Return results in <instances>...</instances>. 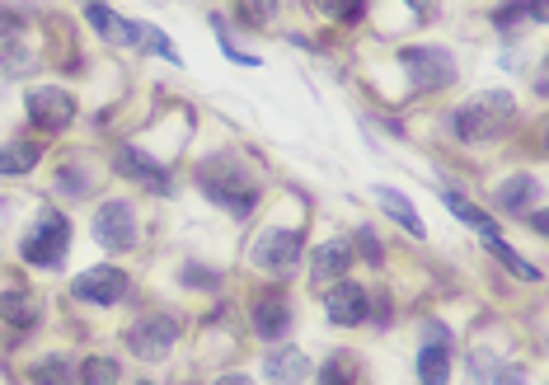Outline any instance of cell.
Returning <instances> with one entry per match:
<instances>
[{"label": "cell", "instance_id": "cell-35", "mask_svg": "<svg viewBox=\"0 0 549 385\" xmlns=\"http://www.w3.org/2000/svg\"><path fill=\"white\" fill-rule=\"evenodd\" d=\"M212 385H254V381H249V376H240V371H235V376H221V381H212Z\"/></svg>", "mask_w": 549, "mask_h": 385}, {"label": "cell", "instance_id": "cell-34", "mask_svg": "<svg viewBox=\"0 0 549 385\" xmlns=\"http://www.w3.org/2000/svg\"><path fill=\"white\" fill-rule=\"evenodd\" d=\"M427 343H442V348H451V329H446V324H427Z\"/></svg>", "mask_w": 549, "mask_h": 385}, {"label": "cell", "instance_id": "cell-10", "mask_svg": "<svg viewBox=\"0 0 549 385\" xmlns=\"http://www.w3.org/2000/svg\"><path fill=\"white\" fill-rule=\"evenodd\" d=\"M324 310H329V324H343V329H352V324L366 320L371 296H366V287H357V282H334V287H329V301H324Z\"/></svg>", "mask_w": 549, "mask_h": 385}, {"label": "cell", "instance_id": "cell-18", "mask_svg": "<svg viewBox=\"0 0 549 385\" xmlns=\"http://www.w3.org/2000/svg\"><path fill=\"white\" fill-rule=\"evenodd\" d=\"M38 315H43V310H38V301H33L29 292H5V296H0V320H5V324H15V329H33Z\"/></svg>", "mask_w": 549, "mask_h": 385}, {"label": "cell", "instance_id": "cell-14", "mask_svg": "<svg viewBox=\"0 0 549 385\" xmlns=\"http://www.w3.org/2000/svg\"><path fill=\"white\" fill-rule=\"evenodd\" d=\"M348 263H352V254L343 245H320L315 249V263H310V282H315V287H324V282H343Z\"/></svg>", "mask_w": 549, "mask_h": 385}, {"label": "cell", "instance_id": "cell-15", "mask_svg": "<svg viewBox=\"0 0 549 385\" xmlns=\"http://www.w3.org/2000/svg\"><path fill=\"white\" fill-rule=\"evenodd\" d=\"M127 43L141 47V52H155V57H165V62H174V66L183 62L179 47L169 43V38L155 29V24H137V19H127Z\"/></svg>", "mask_w": 549, "mask_h": 385}, {"label": "cell", "instance_id": "cell-12", "mask_svg": "<svg viewBox=\"0 0 549 385\" xmlns=\"http://www.w3.org/2000/svg\"><path fill=\"white\" fill-rule=\"evenodd\" d=\"M113 165H118V174H127V179H137V184H146V188H155V193H174V184H169V179H165V170L155 165L151 155H141L137 146H122Z\"/></svg>", "mask_w": 549, "mask_h": 385}, {"label": "cell", "instance_id": "cell-5", "mask_svg": "<svg viewBox=\"0 0 549 385\" xmlns=\"http://www.w3.org/2000/svg\"><path fill=\"white\" fill-rule=\"evenodd\" d=\"M94 240L104 249H132L137 245V212L127 207V202H104L99 212H94Z\"/></svg>", "mask_w": 549, "mask_h": 385}, {"label": "cell", "instance_id": "cell-23", "mask_svg": "<svg viewBox=\"0 0 549 385\" xmlns=\"http://www.w3.org/2000/svg\"><path fill=\"white\" fill-rule=\"evenodd\" d=\"M320 385H357V362L352 353H334L320 371Z\"/></svg>", "mask_w": 549, "mask_h": 385}, {"label": "cell", "instance_id": "cell-33", "mask_svg": "<svg viewBox=\"0 0 549 385\" xmlns=\"http://www.w3.org/2000/svg\"><path fill=\"white\" fill-rule=\"evenodd\" d=\"M183 282H193V287H216V273H207V268H183Z\"/></svg>", "mask_w": 549, "mask_h": 385}, {"label": "cell", "instance_id": "cell-4", "mask_svg": "<svg viewBox=\"0 0 549 385\" xmlns=\"http://www.w3.org/2000/svg\"><path fill=\"white\" fill-rule=\"evenodd\" d=\"M399 62L409 71L413 90H446L456 80V62H451V52H442V47H404Z\"/></svg>", "mask_w": 549, "mask_h": 385}, {"label": "cell", "instance_id": "cell-13", "mask_svg": "<svg viewBox=\"0 0 549 385\" xmlns=\"http://www.w3.org/2000/svg\"><path fill=\"white\" fill-rule=\"evenodd\" d=\"M263 371H268L273 385H301L305 376H310V362H305V353H296V348H277V353H268Z\"/></svg>", "mask_w": 549, "mask_h": 385}, {"label": "cell", "instance_id": "cell-6", "mask_svg": "<svg viewBox=\"0 0 549 385\" xmlns=\"http://www.w3.org/2000/svg\"><path fill=\"white\" fill-rule=\"evenodd\" d=\"M24 108H29V118L43 127V132H61V127L76 118V99L61 90V85H38V90H29Z\"/></svg>", "mask_w": 549, "mask_h": 385}, {"label": "cell", "instance_id": "cell-37", "mask_svg": "<svg viewBox=\"0 0 549 385\" xmlns=\"http://www.w3.org/2000/svg\"><path fill=\"white\" fill-rule=\"evenodd\" d=\"M141 385H151V381H141Z\"/></svg>", "mask_w": 549, "mask_h": 385}, {"label": "cell", "instance_id": "cell-28", "mask_svg": "<svg viewBox=\"0 0 549 385\" xmlns=\"http://www.w3.org/2000/svg\"><path fill=\"white\" fill-rule=\"evenodd\" d=\"M310 5L329 19H357L362 15V0H310Z\"/></svg>", "mask_w": 549, "mask_h": 385}, {"label": "cell", "instance_id": "cell-11", "mask_svg": "<svg viewBox=\"0 0 549 385\" xmlns=\"http://www.w3.org/2000/svg\"><path fill=\"white\" fill-rule=\"evenodd\" d=\"M249 324H254V334L259 339H282L291 329V306L282 292H263L259 301H254V310H249Z\"/></svg>", "mask_w": 549, "mask_h": 385}, {"label": "cell", "instance_id": "cell-32", "mask_svg": "<svg viewBox=\"0 0 549 385\" xmlns=\"http://www.w3.org/2000/svg\"><path fill=\"white\" fill-rule=\"evenodd\" d=\"M357 254H366L371 263H381V240H376V231H357Z\"/></svg>", "mask_w": 549, "mask_h": 385}, {"label": "cell", "instance_id": "cell-17", "mask_svg": "<svg viewBox=\"0 0 549 385\" xmlns=\"http://www.w3.org/2000/svg\"><path fill=\"white\" fill-rule=\"evenodd\" d=\"M418 381L423 385H446L451 381V348H442V343H423V353H418Z\"/></svg>", "mask_w": 549, "mask_h": 385}, {"label": "cell", "instance_id": "cell-25", "mask_svg": "<svg viewBox=\"0 0 549 385\" xmlns=\"http://www.w3.org/2000/svg\"><path fill=\"white\" fill-rule=\"evenodd\" d=\"M80 381L85 385H118V362H113V357H90V362L80 367Z\"/></svg>", "mask_w": 549, "mask_h": 385}, {"label": "cell", "instance_id": "cell-30", "mask_svg": "<svg viewBox=\"0 0 549 385\" xmlns=\"http://www.w3.org/2000/svg\"><path fill=\"white\" fill-rule=\"evenodd\" d=\"M273 0H240V15L249 19V24H268V19H273Z\"/></svg>", "mask_w": 549, "mask_h": 385}, {"label": "cell", "instance_id": "cell-3", "mask_svg": "<svg viewBox=\"0 0 549 385\" xmlns=\"http://www.w3.org/2000/svg\"><path fill=\"white\" fill-rule=\"evenodd\" d=\"M66 249H71V221L66 212H43L38 216V226L24 235V263H38V268H52V263L66 259Z\"/></svg>", "mask_w": 549, "mask_h": 385}, {"label": "cell", "instance_id": "cell-27", "mask_svg": "<svg viewBox=\"0 0 549 385\" xmlns=\"http://www.w3.org/2000/svg\"><path fill=\"white\" fill-rule=\"evenodd\" d=\"M488 249H493V259L503 263L507 273H517V278H526V282H535V278H540V273H535L531 263H526V259H517V254H512V249L503 245V240H488Z\"/></svg>", "mask_w": 549, "mask_h": 385}, {"label": "cell", "instance_id": "cell-36", "mask_svg": "<svg viewBox=\"0 0 549 385\" xmlns=\"http://www.w3.org/2000/svg\"><path fill=\"white\" fill-rule=\"evenodd\" d=\"M409 5H418V10H423V5H427V0H409Z\"/></svg>", "mask_w": 549, "mask_h": 385}, {"label": "cell", "instance_id": "cell-22", "mask_svg": "<svg viewBox=\"0 0 549 385\" xmlns=\"http://www.w3.org/2000/svg\"><path fill=\"white\" fill-rule=\"evenodd\" d=\"M446 207H451V212H456L465 226H474V231L484 235V240H498V226H493V216H484L479 207H474V202L460 198V193H446Z\"/></svg>", "mask_w": 549, "mask_h": 385}, {"label": "cell", "instance_id": "cell-26", "mask_svg": "<svg viewBox=\"0 0 549 385\" xmlns=\"http://www.w3.org/2000/svg\"><path fill=\"white\" fill-rule=\"evenodd\" d=\"M33 385H71V367H66V357H43V362L33 367Z\"/></svg>", "mask_w": 549, "mask_h": 385}, {"label": "cell", "instance_id": "cell-24", "mask_svg": "<svg viewBox=\"0 0 549 385\" xmlns=\"http://www.w3.org/2000/svg\"><path fill=\"white\" fill-rule=\"evenodd\" d=\"M512 367V362H498L493 353H474L470 357V381L474 385H498V376Z\"/></svg>", "mask_w": 549, "mask_h": 385}, {"label": "cell", "instance_id": "cell-9", "mask_svg": "<svg viewBox=\"0 0 549 385\" xmlns=\"http://www.w3.org/2000/svg\"><path fill=\"white\" fill-rule=\"evenodd\" d=\"M174 339H179V320H169V315H155V320L137 324L132 334H127V343H132V353L151 357V362H160V357L174 348Z\"/></svg>", "mask_w": 549, "mask_h": 385}, {"label": "cell", "instance_id": "cell-31", "mask_svg": "<svg viewBox=\"0 0 549 385\" xmlns=\"http://www.w3.org/2000/svg\"><path fill=\"white\" fill-rule=\"evenodd\" d=\"M0 66H5L10 76H19V71L33 66V62H29V52H24V47H5V52H0Z\"/></svg>", "mask_w": 549, "mask_h": 385}, {"label": "cell", "instance_id": "cell-8", "mask_svg": "<svg viewBox=\"0 0 549 385\" xmlns=\"http://www.w3.org/2000/svg\"><path fill=\"white\" fill-rule=\"evenodd\" d=\"M296 259H301V235L296 231H263L254 240V263L268 273H287Z\"/></svg>", "mask_w": 549, "mask_h": 385}, {"label": "cell", "instance_id": "cell-16", "mask_svg": "<svg viewBox=\"0 0 549 385\" xmlns=\"http://www.w3.org/2000/svg\"><path fill=\"white\" fill-rule=\"evenodd\" d=\"M535 198H540V179H535V174H517V179H507V184L498 188V207L512 216L526 212Z\"/></svg>", "mask_w": 549, "mask_h": 385}, {"label": "cell", "instance_id": "cell-19", "mask_svg": "<svg viewBox=\"0 0 549 385\" xmlns=\"http://www.w3.org/2000/svg\"><path fill=\"white\" fill-rule=\"evenodd\" d=\"M38 146L33 141H10V146H0V174L5 179H19V174H29L38 165Z\"/></svg>", "mask_w": 549, "mask_h": 385}, {"label": "cell", "instance_id": "cell-2", "mask_svg": "<svg viewBox=\"0 0 549 385\" xmlns=\"http://www.w3.org/2000/svg\"><path fill=\"white\" fill-rule=\"evenodd\" d=\"M202 193L216 202V207H226L230 216H249L254 212V202H259V184L240 170H216V165H202L198 174Z\"/></svg>", "mask_w": 549, "mask_h": 385}, {"label": "cell", "instance_id": "cell-29", "mask_svg": "<svg viewBox=\"0 0 549 385\" xmlns=\"http://www.w3.org/2000/svg\"><path fill=\"white\" fill-rule=\"evenodd\" d=\"M212 24H216V38H221V47H226L230 62H235V66H259V57H254V52H240V47L230 43V33L221 29V19H212Z\"/></svg>", "mask_w": 549, "mask_h": 385}, {"label": "cell", "instance_id": "cell-7", "mask_svg": "<svg viewBox=\"0 0 549 385\" xmlns=\"http://www.w3.org/2000/svg\"><path fill=\"white\" fill-rule=\"evenodd\" d=\"M71 292H76L80 301H94V306H113V301L127 296V273L99 263V268H90V273H80V278L71 282Z\"/></svg>", "mask_w": 549, "mask_h": 385}, {"label": "cell", "instance_id": "cell-20", "mask_svg": "<svg viewBox=\"0 0 549 385\" xmlns=\"http://www.w3.org/2000/svg\"><path fill=\"white\" fill-rule=\"evenodd\" d=\"M376 202H381L385 212L395 216V221H399V226H404L409 235H418V240L427 235V231H423V221H418V212H413V202L404 198V193H395V188H376Z\"/></svg>", "mask_w": 549, "mask_h": 385}, {"label": "cell", "instance_id": "cell-21", "mask_svg": "<svg viewBox=\"0 0 549 385\" xmlns=\"http://www.w3.org/2000/svg\"><path fill=\"white\" fill-rule=\"evenodd\" d=\"M90 24H94V33H104L108 43H127V19L113 15L108 0H90Z\"/></svg>", "mask_w": 549, "mask_h": 385}, {"label": "cell", "instance_id": "cell-1", "mask_svg": "<svg viewBox=\"0 0 549 385\" xmlns=\"http://www.w3.org/2000/svg\"><path fill=\"white\" fill-rule=\"evenodd\" d=\"M512 118H517V99L503 90H488L470 108L456 113V132H460V141H488V137H498Z\"/></svg>", "mask_w": 549, "mask_h": 385}]
</instances>
